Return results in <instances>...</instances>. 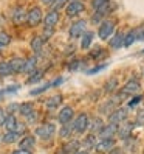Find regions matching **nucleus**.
I'll return each instance as SVG.
<instances>
[{"label": "nucleus", "instance_id": "cd10ccee", "mask_svg": "<svg viewBox=\"0 0 144 154\" xmlns=\"http://www.w3.org/2000/svg\"><path fill=\"white\" fill-rule=\"evenodd\" d=\"M104 126H105V125H104V122H102L101 119H95L93 123H92V126H90V131H92V134L96 135V134L101 132V129L104 128Z\"/></svg>", "mask_w": 144, "mask_h": 154}, {"label": "nucleus", "instance_id": "8fccbe9b", "mask_svg": "<svg viewBox=\"0 0 144 154\" xmlns=\"http://www.w3.org/2000/svg\"><path fill=\"white\" fill-rule=\"evenodd\" d=\"M42 3H45V5H51L53 2H54V0H40Z\"/></svg>", "mask_w": 144, "mask_h": 154}, {"label": "nucleus", "instance_id": "6e6552de", "mask_svg": "<svg viewBox=\"0 0 144 154\" xmlns=\"http://www.w3.org/2000/svg\"><path fill=\"white\" fill-rule=\"evenodd\" d=\"M73 117H75V111H73V107H70V106H65V107H62L59 115H57V120L60 125H67L70 123L71 120H73Z\"/></svg>", "mask_w": 144, "mask_h": 154}, {"label": "nucleus", "instance_id": "bb28decb", "mask_svg": "<svg viewBox=\"0 0 144 154\" xmlns=\"http://www.w3.org/2000/svg\"><path fill=\"white\" fill-rule=\"evenodd\" d=\"M42 78H43V72H42V70H34L33 73L28 76L26 83H28V84H36V83H39Z\"/></svg>", "mask_w": 144, "mask_h": 154}, {"label": "nucleus", "instance_id": "393cba45", "mask_svg": "<svg viewBox=\"0 0 144 154\" xmlns=\"http://www.w3.org/2000/svg\"><path fill=\"white\" fill-rule=\"evenodd\" d=\"M43 44H45V41L40 38V36H36V38H33V39H31V42H30V45H31L33 51H36V53L42 51V48H43Z\"/></svg>", "mask_w": 144, "mask_h": 154}, {"label": "nucleus", "instance_id": "4c0bfd02", "mask_svg": "<svg viewBox=\"0 0 144 154\" xmlns=\"http://www.w3.org/2000/svg\"><path fill=\"white\" fill-rule=\"evenodd\" d=\"M110 0H93L92 2V6H93V10H98V8H101L102 5H105V3H109Z\"/></svg>", "mask_w": 144, "mask_h": 154}, {"label": "nucleus", "instance_id": "4be33fe9", "mask_svg": "<svg viewBox=\"0 0 144 154\" xmlns=\"http://www.w3.org/2000/svg\"><path fill=\"white\" fill-rule=\"evenodd\" d=\"M23 64H25V59H22V58H13L10 61V66H11L13 73H20L22 69H23Z\"/></svg>", "mask_w": 144, "mask_h": 154}, {"label": "nucleus", "instance_id": "a18cd8bd", "mask_svg": "<svg viewBox=\"0 0 144 154\" xmlns=\"http://www.w3.org/2000/svg\"><path fill=\"white\" fill-rule=\"evenodd\" d=\"M11 112V115H13V112L14 111H19V104H16V103H13V104H10V109H8Z\"/></svg>", "mask_w": 144, "mask_h": 154}, {"label": "nucleus", "instance_id": "412c9836", "mask_svg": "<svg viewBox=\"0 0 144 154\" xmlns=\"http://www.w3.org/2000/svg\"><path fill=\"white\" fill-rule=\"evenodd\" d=\"M62 104V95H53L47 100V103H45V106L48 107V109H56V107H59Z\"/></svg>", "mask_w": 144, "mask_h": 154}, {"label": "nucleus", "instance_id": "f704fd0d", "mask_svg": "<svg viewBox=\"0 0 144 154\" xmlns=\"http://www.w3.org/2000/svg\"><path fill=\"white\" fill-rule=\"evenodd\" d=\"M10 42H11V36L8 34L6 31H0V48L10 45Z\"/></svg>", "mask_w": 144, "mask_h": 154}, {"label": "nucleus", "instance_id": "2eb2a0df", "mask_svg": "<svg viewBox=\"0 0 144 154\" xmlns=\"http://www.w3.org/2000/svg\"><path fill=\"white\" fill-rule=\"evenodd\" d=\"M13 22L16 25H20V23L26 22V11H25L23 6H17L13 11Z\"/></svg>", "mask_w": 144, "mask_h": 154}, {"label": "nucleus", "instance_id": "aec40b11", "mask_svg": "<svg viewBox=\"0 0 144 154\" xmlns=\"http://www.w3.org/2000/svg\"><path fill=\"white\" fill-rule=\"evenodd\" d=\"M17 126H19V120H17L14 115H8L6 117V122H5L6 131L8 132H16L17 131Z\"/></svg>", "mask_w": 144, "mask_h": 154}, {"label": "nucleus", "instance_id": "c85d7f7f", "mask_svg": "<svg viewBox=\"0 0 144 154\" xmlns=\"http://www.w3.org/2000/svg\"><path fill=\"white\" fill-rule=\"evenodd\" d=\"M71 134H73V125H70V123L62 125V128H60V131H59L60 137H62V139H68Z\"/></svg>", "mask_w": 144, "mask_h": 154}, {"label": "nucleus", "instance_id": "6ab92c4d", "mask_svg": "<svg viewBox=\"0 0 144 154\" xmlns=\"http://www.w3.org/2000/svg\"><path fill=\"white\" fill-rule=\"evenodd\" d=\"M132 129H133V123H124L122 126H119V128H118V132H116V134L119 135V139L125 140V139L130 137Z\"/></svg>", "mask_w": 144, "mask_h": 154}, {"label": "nucleus", "instance_id": "c03bdc74", "mask_svg": "<svg viewBox=\"0 0 144 154\" xmlns=\"http://www.w3.org/2000/svg\"><path fill=\"white\" fill-rule=\"evenodd\" d=\"M140 100H141V97H135L133 100H130V103H129V106H130V107H133L135 104H138V103H140Z\"/></svg>", "mask_w": 144, "mask_h": 154}, {"label": "nucleus", "instance_id": "dca6fc26", "mask_svg": "<svg viewBox=\"0 0 144 154\" xmlns=\"http://www.w3.org/2000/svg\"><path fill=\"white\" fill-rule=\"evenodd\" d=\"M118 132V125H113V123H109L107 126H104V128L101 129V137L102 139H112L113 135Z\"/></svg>", "mask_w": 144, "mask_h": 154}, {"label": "nucleus", "instance_id": "49530a36", "mask_svg": "<svg viewBox=\"0 0 144 154\" xmlns=\"http://www.w3.org/2000/svg\"><path fill=\"white\" fill-rule=\"evenodd\" d=\"M109 154H124V152H122V149H119V148H113V149L109 151Z\"/></svg>", "mask_w": 144, "mask_h": 154}, {"label": "nucleus", "instance_id": "37998d69", "mask_svg": "<svg viewBox=\"0 0 144 154\" xmlns=\"http://www.w3.org/2000/svg\"><path fill=\"white\" fill-rule=\"evenodd\" d=\"M137 123H140V125L144 123V111H140V112H138V115H137Z\"/></svg>", "mask_w": 144, "mask_h": 154}, {"label": "nucleus", "instance_id": "ddd939ff", "mask_svg": "<svg viewBox=\"0 0 144 154\" xmlns=\"http://www.w3.org/2000/svg\"><path fill=\"white\" fill-rule=\"evenodd\" d=\"M84 31H85V22L84 20H78V22H75L73 25L70 26V36L71 38H79V36H82L84 34Z\"/></svg>", "mask_w": 144, "mask_h": 154}, {"label": "nucleus", "instance_id": "3c124183", "mask_svg": "<svg viewBox=\"0 0 144 154\" xmlns=\"http://www.w3.org/2000/svg\"><path fill=\"white\" fill-rule=\"evenodd\" d=\"M3 95H5V92H3V90H0V98H2Z\"/></svg>", "mask_w": 144, "mask_h": 154}, {"label": "nucleus", "instance_id": "c9c22d12", "mask_svg": "<svg viewBox=\"0 0 144 154\" xmlns=\"http://www.w3.org/2000/svg\"><path fill=\"white\" fill-rule=\"evenodd\" d=\"M67 6V0H54V2L51 3V11H57L60 8H65Z\"/></svg>", "mask_w": 144, "mask_h": 154}, {"label": "nucleus", "instance_id": "20e7f679", "mask_svg": "<svg viewBox=\"0 0 144 154\" xmlns=\"http://www.w3.org/2000/svg\"><path fill=\"white\" fill-rule=\"evenodd\" d=\"M115 33V22L113 20H104L101 25H99V30H98V34H99V38L102 39V41H105V39H109L110 36Z\"/></svg>", "mask_w": 144, "mask_h": 154}, {"label": "nucleus", "instance_id": "a19ab883", "mask_svg": "<svg viewBox=\"0 0 144 154\" xmlns=\"http://www.w3.org/2000/svg\"><path fill=\"white\" fill-rule=\"evenodd\" d=\"M6 111L5 109H2V107H0V126H3L5 125V122H6Z\"/></svg>", "mask_w": 144, "mask_h": 154}, {"label": "nucleus", "instance_id": "9d476101", "mask_svg": "<svg viewBox=\"0 0 144 154\" xmlns=\"http://www.w3.org/2000/svg\"><path fill=\"white\" fill-rule=\"evenodd\" d=\"M62 81H64V78L62 76H59V78H56L54 81H51V83H48V84H43V86H40V87H37V89H33L31 92H30V95H39V94H43L45 90H48V89H51V87H56V86H59Z\"/></svg>", "mask_w": 144, "mask_h": 154}, {"label": "nucleus", "instance_id": "79ce46f5", "mask_svg": "<svg viewBox=\"0 0 144 154\" xmlns=\"http://www.w3.org/2000/svg\"><path fill=\"white\" fill-rule=\"evenodd\" d=\"M26 120H28L30 123H34L36 120H37V112H36V111H33L28 117H26Z\"/></svg>", "mask_w": 144, "mask_h": 154}, {"label": "nucleus", "instance_id": "de8ad7c7", "mask_svg": "<svg viewBox=\"0 0 144 154\" xmlns=\"http://www.w3.org/2000/svg\"><path fill=\"white\" fill-rule=\"evenodd\" d=\"M13 154H31V151H25V149H17Z\"/></svg>", "mask_w": 144, "mask_h": 154}, {"label": "nucleus", "instance_id": "b1692460", "mask_svg": "<svg viewBox=\"0 0 144 154\" xmlns=\"http://www.w3.org/2000/svg\"><path fill=\"white\" fill-rule=\"evenodd\" d=\"M96 135L95 134H88V135H85V139L82 140V146L85 148V149H92V148H95L96 146Z\"/></svg>", "mask_w": 144, "mask_h": 154}, {"label": "nucleus", "instance_id": "72a5a7b5", "mask_svg": "<svg viewBox=\"0 0 144 154\" xmlns=\"http://www.w3.org/2000/svg\"><path fill=\"white\" fill-rule=\"evenodd\" d=\"M122 39H124V36L119 34V33H116V34L113 36V39L110 41L112 48H119V47H122Z\"/></svg>", "mask_w": 144, "mask_h": 154}, {"label": "nucleus", "instance_id": "a211bd4d", "mask_svg": "<svg viewBox=\"0 0 144 154\" xmlns=\"http://www.w3.org/2000/svg\"><path fill=\"white\" fill-rule=\"evenodd\" d=\"M36 66H37V58H36V56H31V58H28V59H25V64H23L22 72H23V73L31 75L33 72L36 70Z\"/></svg>", "mask_w": 144, "mask_h": 154}, {"label": "nucleus", "instance_id": "7c9ffc66", "mask_svg": "<svg viewBox=\"0 0 144 154\" xmlns=\"http://www.w3.org/2000/svg\"><path fill=\"white\" fill-rule=\"evenodd\" d=\"M33 111H34L33 103H22V104H19V112L22 115H25V117H28Z\"/></svg>", "mask_w": 144, "mask_h": 154}, {"label": "nucleus", "instance_id": "39448f33", "mask_svg": "<svg viewBox=\"0 0 144 154\" xmlns=\"http://www.w3.org/2000/svg\"><path fill=\"white\" fill-rule=\"evenodd\" d=\"M127 109L124 107H116L115 111H112L109 114V123H113V125H119V123H124L125 119H127Z\"/></svg>", "mask_w": 144, "mask_h": 154}, {"label": "nucleus", "instance_id": "58836bf2", "mask_svg": "<svg viewBox=\"0 0 144 154\" xmlns=\"http://www.w3.org/2000/svg\"><path fill=\"white\" fill-rule=\"evenodd\" d=\"M79 67H84V62L82 61H75V62H71V64H70V70L71 72L79 70Z\"/></svg>", "mask_w": 144, "mask_h": 154}, {"label": "nucleus", "instance_id": "7ed1b4c3", "mask_svg": "<svg viewBox=\"0 0 144 154\" xmlns=\"http://www.w3.org/2000/svg\"><path fill=\"white\" fill-rule=\"evenodd\" d=\"M43 19V16H42V10L37 6H33L31 10L26 13V23H28L30 26H37Z\"/></svg>", "mask_w": 144, "mask_h": 154}, {"label": "nucleus", "instance_id": "f3484780", "mask_svg": "<svg viewBox=\"0 0 144 154\" xmlns=\"http://www.w3.org/2000/svg\"><path fill=\"white\" fill-rule=\"evenodd\" d=\"M34 145H36V139L33 135H25V137L19 142L20 149H25V151H31L34 148Z\"/></svg>", "mask_w": 144, "mask_h": 154}, {"label": "nucleus", "instance_id": "473e14b6", "mask_svg": "<svg viewBox=\"0 0 144 154\" xmlns=\"http://www.w3.org/2000/svg\"><path fill=\"white\" fill-rule=\"evenodd\" d=\"M116 87H118V79H116L115 76L113 78H110L109 81H107V83H105V86H104V90H105V92H113V90L116 89Z\"/></svg>", "mask_w": 144, "mask_h": 154}, {"label": "nucleus", "instance_id": "2f4dec72", "mask_svg": "<svg viewBox=\"0 0 144 154\" xmlns=\"http://www.w3.org/2000/svg\"><path fill=\"white\" fill-rule=\"evenodd\" d=\"M19 137H20L19 132H6L2 137V140H3V143H14L19 140Z\"/></svg>", "mask_w": 144, "mask_h": 154}, {"label": "nucleus", "instance_id": "4468645a", "mask_svg": "<svg viewBox=\"0 0 144 154\" xmlns=\"http://www.w3.org/2000/svg\"><path fill=\"white\" fill-rule=\"evenodd\" d=\"M96 151L98 152H107V151H110L115 148V140L113 139H102L101 142H98L96 143Z\"/></svg>", "mask_w": 144, "mask_h": 154}, {"label": "nucleus", "instance_id": "f257e3e1", "mask_svg": "<svg viewBox=\"0 0 144 154\" xmlns=\"http://www.w3.org/2000/svg\"><path fill=\"white\" fill-rule=\"evenodd\" d=\"M88 126H90V119L85 112H82L73 120V132L75 134H82L88 129Z\"/></svg>", "mask_w": 144, "mask_h": 154}, {"label": "nucleus", "instance_id": "0eeeda50", "mask_svg": "<svg viewBox=\"0 0 144 154\" xmlns=\"http://www.w3.org/2000/svg\"><path fill=\"white\" fill-rule=\"evenodd\" d=\"M140 89H141V86H140V83L137 79H130L129 83H125V86L121 89V95H124V97H127V95H135V94H138L140 92Z\"/></svg>", "mask_w": 144, "mask_h": 154}, {"label": "nucleus", "instance_id": "f03ea898", "mask_svg": "<svg viewBox=\"0 0 144 154\" xmlns=\"http://www.w3.org/2000/svg\"><path fill=\"white\" fill-rule=\"evenodd\" d=\"M54 132H56V126L53 123H43L36 128V135L40 137L42 140H50L54 135Z\"/></svg>", "mask_w": 144, "mask_h": 154}, {"label": "nucleus", "instance_id": "9b49d317", "mask_svg": "<svg viewBox=\"0 0 144 154\" xmlns=\"http://www.w3.org/2000/svg\"><path fill=\"white\" fill-rule=\"evenodd\" d=\"M81 148V142L79 140H70L67 142L64 146H62V149L56 154H75L78 149Z\"/></svg>", "mask_w": 144, "mask_h": 154}, {"label": "nucleus", "instance_id": "5701e85b", "mask_svg": "<svg viewBox=\"0 0 144 154\" xmlns=\"http://www.w3.org/2000/svg\"><path fill=\"white\" fill-rule=\"evenodd\" d=\"M93 38H95V34H93L92 31H85V33L82 34V39H81V48L87 50V48L90 47V45H92Z\"/></svg>", "mask_w": 144, "mask_h": 154}, {"label": "nucleus", "instance_id": "ea45409f", "mask_svg": "<svg viewBox=\"0 0 144 154\" xmlns=\"http://www.w3.org/2000/svg\"><path fill=\"white\" fill-rule=\"evenodd\" d=\"M53 33H54V28H45V30H43V34L40 36V38H42L43 41H47L48 38H51V36H53Z\"/></svg>", "mask_w": 144, "mask_h": 154}, {"label": "nucleus", "instance_id": "1a4fd4ad", "mask_svg": "<svg viewBox=\"0 0 144 154\" xmlns=\"http://www.w3.org/2000/svg\"><path fill=\"white\" fill-rule=\"evenodd\" d=\"M113 10V8H110V3H105V5H102L101 8H98V10H95V14H93V17H92V22L93 23H99L104 17L109 14L110 11Z\"/></svg>", "mask_w": 144, "mask_h": 154}, {"label": "nucleus", "instance_id": "09e8293b", "mask_svg": "<svg viewBox=\"0 0 144 154\" xmlns=\"http://www.w3.org/2000/svg\"><path fill=\"white\" fill-rule=\"evenodd\" d=\"M75 154H90V152H88L87 149H78V151H76Z\"/></svg>", "mask_w": 144, "mask_h": 154}, {"label": "nucleus", "instance_id": "e433bc0d", "mask_svg": "<svg viewBox=\"0 0 144 154\" xmlns=\"http://www.w3.org/2000/svg\"><path fill=\"white\" fill-rule=\"evenodd\" d=\"M107 66L109 64H101V66H96V67H93V69H90L87 73L88 75H95V73H99L101 70H104V69H107Z\"/></svg>", "mask_w": 144, "mask_h": 154}, {"label": "nucleus", "instance_id": "c756f323", "mask_svg": "<svg viewBox=\"0 0 144 154\" xmlns=\"http://www.w3.org/2000/svg\"><path fill=\"white\" fill-rule=\"evenodd\" d=\"M10 75H13L10 62H8V61H2V62H0V76H10Z\"/></svg>", "mask_w": 144, "mask_h": 154}, {"label": "nucleus", "instance_id": "a878e982", "mask_svg": "<svg viewBox=\"0 0 144 154\" xmlns=\"http://www.w3.org/2000/svg\"><path fill=\"white\" fill-rule=\"evenodd\" d=\"M137 41V31L135 30H132V31H129L127 34L124 36V39H122V47H130V45Z\"/></svg>", "mask_w": 144, "mask_h": 154}, {"label": "nucleus", "instance_id": "423d86ee", "mask_svg": "<svg viewBox=\"0 0 144 154\" xmlns=\"http://www.w3.org/2000/svg\"><path fill=\"white\" fill-rule=\"evenodd\" d=\"M85 10V6L82 2H79V0H73V2H70L67 6H65V11H67V16L68 17H75L78 14H81Z\"/></svg>", "mask_w": 144, "mask_h": 154}, {"label": "nucleus", "instance_id": "603ef678", "mask_svg": "<svg viewBox=\"0 0 144 154\" xmlns=\"http://www.w3.org/2000/svg\"><path fill=\"white\" fill-rule=\"evenodd\" d=\"M0 55H2V48H0Z\"/></svg>", "mask_w": 144, "mask_h": 154}, {"label": "nucleus", "instance_id": "f8f14e48", "mask_svg": "<svg viewBox=\"0 0 144 154\" xmlns=\"http://www.w3.org/2000/svg\"><path fill=\"white\" fill-rule=\"evenodd\" d=\"M45 28H54V25H57L59 22V13L57 11H50L47 16H45V19H42Z\"/></svg>", "mask_w": 144, "mask_h": 154}]
</instances>
